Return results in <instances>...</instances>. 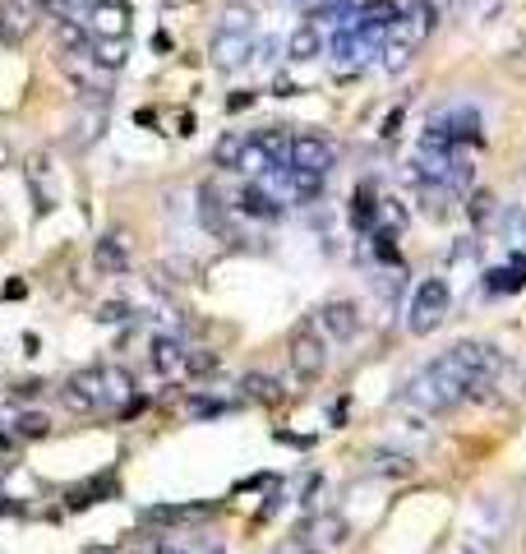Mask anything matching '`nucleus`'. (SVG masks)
<instances>
[{
    "instance_id": "f257e3e1",
    "label": "nucleus",
    "mask_w": 526,
    "mask_h": 554,
    "mask_svg": "<svg viewBox=\"0 0 526 554\" xmlns=\"http://www.w3.org/2000/svg\"><path fill=\"white\" fill-rule=\"evenodd\" d=\"M467 398H471V379H467V370L457 365L453 351H443L439 361L420 365L407 379V388H402V402H411V407L425 411V416H448V411L462 407Z\"/></svg>"
},
{
    "instance_id": "f03ea898",
    "label": "nucleus",
    "mask_w": 526,
    "mask_h": 554,
    "mask_svg": "<svg viewBox=\"0 0 526 554\" xmlns=\"http://www.w3.org/2000/svg\"><path fill=\"white\" fill-rule=\"evenodd\" d=\"M402 5V14H397L393 33L383 37V70L397 74L407 70L411 56H416L420 47H425V37L434 33V24H439V10H434V0H397Z\"/></svg>"
},
{
    "instance_id": "7ed1b4c3",
    "label": "nucleus",
    "mask_w": 526,
    "mask_h": 554,
    "mask_svg": "<svg viewBox=\"0 0 526 554\" xmlns=\"http://www.w3.org/2000/svg\"><path fill=\"white\" fill-rule=\"evenodd\" d=\"M448 305H453V291H448V282H443V277H425V282L416 287V296H411L407 328L416 333V338H430L434 328L448 319Z\"/></svg>"
},
{
    "instance_id": "20e7f679",
    "label": "nucleus",
    "mask_w": 526,
    "mask_h": 554,
    "mask_svg": "<svg viewBox=\"0 0 526 554\" xmlns=\"http://www.w3.org/2000/svg\"><path fill=\"white\" fill-rule=\"evenodd\" d=\"M287 361L291 370H296V379H319L323 370H328V347H323V328L319 324H296V333H291L287 342Z\"/></svg>"
},
{
    "instance_id": "39448f33",
    "label": "nucleus",
    "mask_w": 526,
    "mask_h": 554,
    "mask_svg": "<svg viewBox=\"0 0 526 554\" xmlns=\"http://www.w3.org/2000/svg\"><path fill=\"white\" fill-rule=\"evenodd\" d=\"M453 356L462 361V370H467V379H471V398H480L485 388H494V379L503 374V356L490 342H457Z\"/></svg>"
},
{
    "instance_id": "423d86ee",
    "label": "nucleus",
    "mask_w": 526,
    "mask_h": 554,
    "mask_svg": "<svg viewBox=\"0 0 526 554\" xmlns=\"http://www.w3.org/2000/svg\"><path fill=\"white\" fill-rule=\"evenodd\" d=\"M430 125L448 139V144L467 148V144H480V111L471 102H457V107H443L430 116Z\"/></svg>"
},
{
    "instance_id": "0eeeda50",
    "label": "nucleus",
    "mask_w": 526,
    "mask_h": 554,
    "mask_svg": "<svg viewBox=\"0 0 526 554\" xmlns=\"http://www.w3.org/2000/svg\"><path fill=\"white\" fill-rule=\"evenodd\" d=\"M60 402L74 411V416H88V411H102V370H74L65 384H60Z\"/></svg>"
},
{
    "instance_id": "6e6552de",
    "label": "nucleus",
    "mask_w": 526,
    "mask_h": 554,
    "mask_svg": "<svg viewBox=\"0 0 526 554\" xmlns=\"http://www.w3.org/2000/svg\"><path fill=\"white\" fill-rule=\"evenodd\" d=\"M291 167L328 176V171L337 167V144L323 139V134H291Z\"/></svg>"
},
{
    "instance_id": "1a4fd4ad",
    "label": "nucleus",
    "mask_w": 526,
    "mask_h": 554,
    "mask_svg": "<svg viewBox=\"0 0 526 554\" xmlns=\"http://www.w3.org/2000/svg\"><path fill=\"white\" fill-rule=\"evenodd\" d=\"M42 14H47L42 0H0V37L5 42H24Z\"/></svg>"
},
{
    "instance_id": "9d476101",
    "label": "nucleus",
    "mask_w": 526,
    "mask_h": 554,
    "mask_svg": "<svg viewBox=\"0 0 526 554\" xmlns=\"http://www.w3.org/2000/svg\"><path fill=\"white\" fill-rule=\"evenodd\" d=\"M199 222L213 231L217 241L240 245V231H236V222H231V204H222L217 185H199Z\"/></svg>"
},
{
    "instance_id": "9b49d317",
    "label": "nucleus",
    "mask_w": 526,
    "mask_h": 554,
    "mask_svg": "<svg viewBox=\"0 0 526 554\" xmlns=\"http://www.w3.org/2000/svg\"><path fill=\"white\" fill-rule=\"evenodd\" d=\"M217 70H240V65H250L254 56V33H227V28H217L213 33V47H208Z\"/></svg>"
},
{
    "instance_id": "f8f14e48",
    "label": "nucleus",
    "mask_w": 526,
    "mask_h": 554,
    "mask_svg": "<svg viewBox=\"0 0 526 554\" xmlns=\"http://www.w3.org/2000/svg\"><path fill=\"white\" fill-rule=\"evenodd\" d=\"M314 324L323 328V338H333V342H351L360 333V310L351 301H328L319 310V319Z\"/></svg>"
},
{
    "instance_id": "ddd939ff",
    "label": "nucleus",
    "mask_w": 526,
    "mask_h": 554,
    "mask_svg": "<svg viewBox=\"0 0 526 554\" xmlns=\"http://www.w3.org/2000/svg\"><path fill=\"white\" fill-rule=\"evenodd\" d=\"M300 536H305L314 550H337V545L351 541V522L342 518V513H319V518L305 522V531H300Z\"/></svg>"
},
{
    "instance_id": "4468645a",
    "label": "nucleus",
    "mask_w": 526,
    "mask_h": 554,
    "mask_svg": "<svg viewBox=\"0 0 526 554\" xmlns=\"http://www.w3.org/2000/svg\"><path fill=\"white\" fill-rule=\"evenodd\" d=\"M236 213H245V217H254V222H277V217H282V199H273V194L263 190L259 181H250L245 185V190L236 194Z\"/></svg>"
},
{
    "instance_id": "2eb2a0df",
    "label": "nucleus",
    "mask_w": 526,
    "mask_h": 554,
    "mask_svg": "<svg viewBox=\"0 0 526 554\" xmlns=\"http://www.w3.org/2000/svg\"><path fill=\"white\" fill-rule=\"evenodd\" d=\"M93 268L102 277L125 273V268H130V245H125V236H102V241L93 245Z\"/></svg>"
},
{
    "instance_id": "dca6fc26",
    "label": "nucleus",
    "mask_w": 526,
    "mask_h": 554,
    "mask_svg": "<svg viewBox=\"0 0 526 554\" xmlns=\"http://www.w3.org/2000/svg\"><path fill=\"white\" fill-rule=\"evenodd\" d=\"M148 361H153L157 374H176V370H185V347H180V338H171V333H157V338L148 342Z\"/></svg>"
},
{
    "instance_id": "f3484780",
    "label": "nucleus",
    "mask_w": 526,
    "mask_h": 554,
    "mask_svg": "<svg viewBox=\"0 0 526 554\" xmlns=\"http://www.w3.org/2000/svg\"><path fill=\"white\" fill-rule=\"evenodd\" d=\"M480 282H485V291H490V296H517V291L526 287V264H522V259L499 264V268H490V273L480 277Z\"/></svg>"
},
{
    "instance_id": "a211bd4d",
    "label": "nucleus",
    "mask_w": 526,
    "mask_h": 554,
    "mask_svg": "<svg viewBox=\"0 0 526 554\" xmlns=\"http://www.w3.org/2000/svg\"><path fill=\"white\" fill-rule=\"evenodd\" d=\"M97 370H102V398H107V407H125L134 398V374L125 365H97Z\"/></svg>"
},
{
    "instance_id": "6ab92c4d",
    "label": "nucleus",
    "mask_w": 526,
    "mask_h": 554,
    "mask_svg": "<svg viewBox=\"0 0 526 554\" xmlns=\"http://www.w3.org/2000/svg\"><path fill=\"white\" fill-rule=\"evenodd\" d=\"M351 227L365 231V236L379 227V194H374V185H360V190L351 194Z\"/></svg>"
},
{
    "instance_id": "aec40b11",
    "label": "nucleus",
    "mask_w": 526,
    "mask_h": 554,
    "mask_svg": "<svg viewBox=\"0 0 526 554\" xmlns=\"http://www.w3.org/2000/svg\"><path fill=\"white\" fill-rule=\"evenodd\" d=\"M287 56L291 61H314V56H323V33H319V24H305L296 28V33L287 37Z\"/></svg>"
},
{
    "instance_id": "412c9836",
    "label": "nucleus",
    "mask_w": 526,
    "mask_h": 554,
    "mask_svg": "<svg viewBox=\"0 0 526 554\" xmlns=\"http://www.w3.org/2000/svg\"><path fill=\"white\" fill-rule=\"evenodd\" d=\"M88 56H93V65H102V70H120V65L130 61V42H125V37H97L93 33Z\"/></svg>"
},
{
    "instance_id": "4be33fe9",
    "label": "nucleus",
    "mask_w": 526,
    "mask_h": 554,
    "mask_svg": "<svg viewBox=\"0 0 526 554\" xmlns=\"http://www.w3.org/2000/svg\"><path fill=\"white\" fill-rule=\"evenodd\" d=\"M88 28H93L97 37H125V28H130V5H97Z\"/></svg>"
},
{
    "instance_id": "5701e85b",
    "label": "nucleus",
    "mask_w": 526,
    "mask_h": 554,
    "mask_svg": "<svg viewBox=\"0 0 526 554\" xmlns=\"http://www.w3.org/2000/svg\"><path fill=\"white\" fill-rule=\"evenodd\" d=\"M56 42L65 56H88V47H93V37H88L84 24H74V19H65V14H56Z\"/></svg>"
},
{
    "instance_id": "b1692460",
    "label": "nucleus",
    "mask_w": 526,
    "mask_h": 554,
    "mask_svg": "<svg viewBox=\"0 0 526 554\" xmlns=\"http://www.w3.org/2000/svg\"><path fill=\"white\" fill-rule=\"evenodd\" d=\"M263 144V153L273 157V167H282V162H291V134L282 130V125H268V130H259L254 134Z\"/></svg>"
},
{
    "instance_id": "393cba45",
    "label": "nucleus",
    "mask_w": 526,
    "mask_h": 554,
    "mask_svg": "<svg viewBox=\"0 0 526 554\" xmlns=\"http://www.w3.org/2000/svg\"><path fill=\"white\" fill-rule=\"evenodd\" d=\"M240 393L250 402H282V384L268 379V374H245V379H240Z\"/></svg>"
},
{
    "instance_id": "a878e982",
    "label": "nucleus",
    "mask_w": 526,
    "mask_h": 554,
    "mask_svg": "<svg viewBox=\"0 0 526 554\" xmlns=\"http://www.w3.org/2000/svg\"><path fill=\"white\" fill-rule=\"evenodd\" d=\"M268 167H273V157L263 153V144H259V139H254V134H250V144L240 148V162H236V171H245L250 181H259V176H263V171H268Z\"/></svg>"
},
{
    "instance_id": "bb28decb",
    "label": "nucleus",
    "mask_w": 526,
    "mask_h": 554,
    "mask_svg": "<svg viewBox=\"0 0 526 554\" xmlns=\"http://www.w3.org/2000/svg\"><path fill=\"white\" fill-rule=\"evenodd\" d=\"M51 434V416L42 411H19L14 416V439H47Z\"/></svg>"
},
{
    "instance_id": "cd10ccee",
    "label": "nucleus",
    "mask_w": 526,
    "mask_h": 554,
    "mask_svg": "<svg viewBox=\"0 0 526 554\" xmlns=\"http://www.w3.org/2000/svg\"><path fill=\"white\" fill-rule=\"evenodd\" d=\"M245 144H250V134H240V130L222 134V139H217V148H213V162H217V167H236L240 148H245Z\"/></svg>"
},
{
    "instance_id": "c85d7f7f",
    "label": "nucleus",
    "mask_w": 526,
    "mask_h": 554,
    "mask_svg": "<svg viewBox=\"0 0 526 554\" xmlns=\"http://www.w3.org/2000/svg\"><path fill=\"white\" fill-rule=\"evenodd\" d=\"M370 471H379V476H411L416 462H411L407 453H379V458L370 462Z\"/></svg>"
},
{
    "instance_id": "c756f323",
    "label": "nucleus",
    "mask_w": 526,
    "mask_h": 554,
    "mask_svg": "<svg viewBox=\"0 0 526 554\" xmlns=\"http://www.w3.org/2000/svg\"><path fill=\"white\" fill-rule=\"evenodd\" d=\"M222 28H227V33H254V10L250 5H227V10H222Z\"/></svg>"
},
{
    "instance_id": "7c9ffc66",
    "label": "nucleus",
    "mask_w": 526,
    "mask_h": 554,
    "mask_svg": "<svg viewBox=\"0 0 526 554\" xmlns=\"http://www.w3.org/2000/svg\"><path fill=\"white\" fill-rule=\"evenodd\" d=\"M503 231L513 236V245H526V213H522L517 204L503 208Z\"/></svg>"
},
{
    "instance_id": "2f4dec72",
    "label": "nucleus",
    "mask_w": 526,
    "mask_h": 554,
    "mask_svg": "<svg viewBox=\"0 0 526 554\" xmlns=\"http://www.w3.org/2000/svg\"><path fill=\"white\" fill-rule=\"evenodd\" d=\"M93 494H111V476H102V481H93V485H79V490L70 494V508H84V504H97Z\"/></svg>"
},
{
    "instance_id": "473e14b6",
    "label": "nucleus",
    "mask_w": 526,
    "mask_h": 554,
    "mask_svg": "<svg viewBox=\"0 0 526 554\" xmlns=\"http://www.w3.org/2000/svg\"><path fill=\"white\" fill-rule=\"evenodd\" d=\"M93 319H97V324H130V319H134V310H130L125 301H107L102 310L93 314Z\"/></svg>"
},
{
    "instance_id": "72a5a7b5",
    "label": "nucleus",
    "mask_w": 526,
    "mask_h": 554,
    "mask_svg": "<svg viewBox=\"0 0 526 554\" xmlns=\"http://www.w3.org/2000/svg\"><path fill=\"white\" fill-rule=\"evenodd\" d=\"M467 213H471V222H490V213H494V194H485V190H476L471 194V204H467Z\"/></svg>"
},
{
    "instance_id": "f704fd0d",
    "label": "nucleus",
    "mask_w": 526,
    "mask_h": 554,
    "mask_svg": "<svg viewBox=\"0 0 526 554\" xmlns=\"http://www.w3.org/2000/svg\"><path fill=\"white\" fill-rule=\"evenodd\" d=\"M185 370H190V374H213L217 356H213V351H185Z\"/></svg>"
},
{
    "instance_id": "c9c22d12",
    "label": "nucleus",
    "mask_w": 526,
    "mask_h": 554,
    "mask_svg": "<svg viewBox=\"0 0 526 554\" xmlns=\"http://www.w3.org/2000/svg\"><path fill=\"white\" fill-rule=\"evenodd\" d=\"M97 134H102V111H93L88 121H79V144H97Z\"/></svg>"
},
{
    "instance_id": "e433bc0d",
    "label": "nucleus",
    "mask_w": 526,
    "mask_h": 554,
    "mask_svg": "<svg viewBox=\"0 0 526 554\" xmlns=\"http://www.w3.org/2000/svg\"><path fill=\"white\" fill-rule=\"evenodd\" d=\"M273 554H319V550H314V545L305 541V536H291V541H287V545H277Z\"/></svg>"
},
{
    "instance_id": "4c0bfd02",
    "label": "nucleus",
    "mask_w": 526,
    "mask_h": 554,
    "mask_svg": "<svg viewBox=\"0 0 526 554\" xmlns=\"http://www.w3.org/2000/svg\"><path fill=\"white\" fill-rule=\"evenodd\" d=\"M42 388H47V384H37V379H28V384H19V388H14V398H19V402H33L37 393H42Z\"/></svg>"
},
{
    "instance_id": "58836bf2",
    "label": "nucleus",
    "mask_w": 526,
    "mask_h": 554,
    "mask_svg": "<svg viewBox=\"0 0 526 554\" xmlns=\"http://www.w3.org/2000/svg\"><path fill=\"white\" fill-rule=\"evenodd\" d=\"M24 277H10V282H5V287H0V296H5V301H19V296H24Z\"/></svg>"
},
{
    "instance_id": "ea45409f",
    "label": "nucleus",
    "mask_w": 526,
    "mask_h": 554,
    "mask_svg": "<svg viewBox=\"0 0 526 554\" xmlns=\"http://www.w3.org/2000/svg\"><path fill=\"white\" fill-rule=\"evenodd\" d=\"M190 411H194V416H222L227 407H222V402H208V398H204V402H194Z\"/></svg>"
},
{
    "instance_id": "a19ab883",
    "label": "nucleus",
    "mask_w": 526,
    "mask_h": 554,
    "mask_svg": "<svg viewBox=\"0 0 526 554\" xmlns=\"http://www.w3.org/2000/svg\"><path fill=\"white\" fill-rule=\"evenodd\" d=\"M245 107H254V93H231L227 97V111H245Z\"/></svg>"
},
{
    "instance_id": "79ce46f5",
    "label": "nucleus",
    "mask_w": 526,
    "mask_h": 554,
    "mask_svg": "<svg viewBox=\"0 0 526 554\" xmlns=\"http://www.w3.org/2000/svg\"><path fill=\"white\" fill-rule=\"evenodd\" d=\"M5 167H14V148L0 139V171H5Z\"/></svg>"
},
{
    "instance_id": "37998d69",
    "label": "nucleus",
    "mask_w": 526,
    "mask_h": 554,
    "mask_svg": "<svg viewBox=\"0 0 526 554\" xmlns=\"http://www.w3.org/2000/svg\"><path fill=\"white\" fill-rule=\"evenodd\" d=\"M42 5H47L51 14H65V10H70V5H74V0H42Z\"/></svg>"
},
{
    "instance_id": "c03bdc74",
    "label": "nucleus",
    "mask_w": 526,
    "mask_h": 554,
    "mask_svg": "<svg viewBox=\"0 0 526 554\" xmlns=\"http://www.w3.org/2000/svg\"><path fill=\"white\" fill-rule=\"evenodd\" d=\"M462 554H490V550H485V545H467V550H462Z\"/></svg>"
},
{
    "instance_id": "a18cd8bd",
    "label": "nucleus",
    "mask_w": 526,
    "mask_h": 554,
    "mask_svg": "<svg viewBox=\"0 0 526 554\" xmlns=\"http://www.w3.org/2000/svg\"><path fill=\"white\" fill-rule=\"evenodd\" d=\"M157 554H185V550H171V545H162V550H157Z\"/></svg>"
},
{
    "instance_id": "49530a36",
    "label": "nucleus",
    "mask_w": 526,
    "mask_h": 554,
    "mask_svg": "<svg viewBox=\"0 0 526 554\" xmlns=\"http://www.w3.org/2000/svg\"><path fill=\"white\" fill-rule=\"evenodd\" d=\"M199 554H222V550H217V545H204V550H199Z\"/></svg>"
},
{
    "instance_id": "de8ad7c7",
    "label": "nucleus",
    "mask_w": 526,
    "mask_h": 554,
    "mask_svg": "<svg viewBox=\"0 0 526 554\" xmlns=\"http://www.w3.org/2000/svg\"><path fill=\"white\" fill-rule=\"evenodd\" d=\"M97 5H125V0H97Z\"/></svg>"
},
{
    "instance_id": "09e8293b",
    "label": "nucleus",
    "mask_w": 526,
    "mask_h": 554,
    "mask_svg": "<svg viewBox=\"0 0 526 554\" xmlns=\"http://www.w3.org/2000/svg\"><path fill=\"white\" fill-rule=\"evenodd\" d=\"M84 554H111V550H84Z\"/></svg>"
},
{
    "instance_id": "8fccbe9b",
    "label": "nucleus",
    "mask_w": 526,
    "mask_h": 554,
    "mask_svg": "<svg viewBox=\"0 0 526 554\" xmlns=\"http://www.w3.org/2000/svg\"><path fill=\"white\" fill-rule=\"evenodd\" d=\"M0 513H5V504H0Z\"/></svg>"
}]
</instances>
